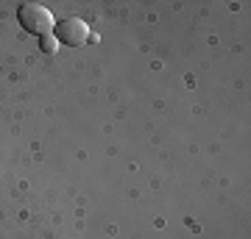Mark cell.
Here are the masks:
<instances>
[{
	"label": "cell",
	"mask_w": 251,
	"mask_h": 239,
	"mask_svg": "<svg viewBox=\"0 0 251 239\" xmlns=\"http://www.w3.org/2000/svg\"><path fill=\"white\" fill-rule=\"evenodd\" d=\"M62 44H59V39H56L53 34H48V36H39V50L42 53H48V56H53L56 50H59Z\"/></svg>",
	"instance_id": "obj_3"
},
{
	"label": "cell",
	"mask_w": 251,
	"mask_h": 239,
	"mask_svg": "<svg viewBox=\"0 0 251 239\" xmlns=\"http://www.w3.org/2000/svg\"><path fill=\"white\" fill-rule=\"evenodd\" d=\"M53 36L59 39V44H67V47H81L84 42H90V25L81 17H64L56 22Z\"/></svg>",
	"instance_id": "obj_2"
},
{
	"label": "cell",
	"mask_w": 251,
	"mask_h": 239,
	"mask_svg": "<svg viewBox=\"0 0 251 239\" xmlns=\"http://www.w3.org/2000/svg\"><path fill=\"white\" fill-rule=\"evenodd\" d=\"M17 20L23 25V31L36 34V36L53 34V28H56V20L50 14V9H45L42 3H23L17 9Z\"/></svg>",
	"instance_id": "obj_1"
}]
</instances>
